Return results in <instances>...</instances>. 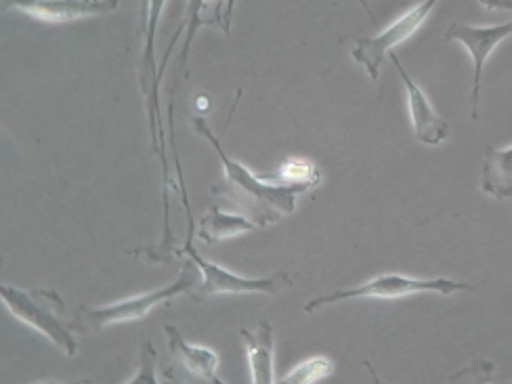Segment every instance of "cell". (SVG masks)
Instances as JSON below:
<instances>
[{
	"mask_svg": "<svg viewBox=\"0 0 512 384\" xmlns=\"http://www.w3.org/2000/svg\"><path fill=\"white\" fill-rule=\"evenodd\" d=\"M256 225L248 217L240 215V212H225L219 204L212 206L206 215L200 219L196 238L204 244H217L223 240H231L242 233L254 231Z\"/></svg>",
	"mask_w": 512,
	"mask_h": 384,
	"instance_id": "cell-14",
	"label": "cell"
},
{
	"mask_svg": "<svg viewBox=\"0 0 512 384\" xmlns=\"http://www.w3.org/2000/svg\"><path fill=\"white\" fill-rule=\"evenodd\" d=\"M437 3L439 0H422L420 5H416L408 13L401 15L395 24L384 28L380 34L370 36V38H359L351 51V57L368 72V76L372 80H378L384 57H387L397 45H401V42H405L412 34H416L420 30V26L426 19H429V15Z\"/></svg>",
	"mask_w": 512,
	"mask_h": 384,
	"instance_id": "cell-6",
	"label": "cell"
},
{
	"mask_svg": "<svg viewBox=\"0 0 512 384\" xmlns=\"http://www.w3.org/2000/svg\"><path fill=\"white\" fill-rule=\"evenodd\" d=\"M164 334L168 340V353L173 357V364L177 370L194 376L198 380H206L212 384H225L219 376V355L198 345H189L175 326H164Z\"/></svg>",
	"mask_w": 512,
	"mask_h": 384,
	"instance_id": "cell-12",
	"label": "cell"
},
{
	"mask_svg": "<svg viewBox=\"0 0 512 384\" xmlns=\"http://www.w3.org/2000/svg\"><path fill=\"white\" fill-rule=\"evenodd\" d=\"M166 0H149V21L145 32V49L141 61V91L147 105L149 116V135H152V149L154 154L160 156L162 166L168 168L166 162V141H164V126L160 116V80H158V66H156V32L160 26V17L164 11Z\"/></svg>",
	"mask_w": 512,
	"mask_h": 384,
	"instance_id": "cell-7",
	"label": "cell"
},
{
	"mask_svg": "<svg viewBox=\"0 0 512 384\" xmlns=\"http://www.w3.org/2000/svg\"><path fill=\"white\" fill-rule=\"evenodd\" d=\"M229 3H231V0H189L187 15H185V19H183V24H181L179 32L175 34V38L170 40V45H168V49H166V53H164L162 66H160V72H158V80H162V76H164L166 63H168V59H170V53H173L175 47H177V42H179V38H181L183 28H185V42H183L181 61H179V68H181L183 76H187L189 51H191V45H194L196 32H198L202 26L219 28L223 34H229L231 19H233V13H231V9H229Z\"/></svg>",
	"mask_w": 512,
	"mask_h": 384,
	"instance_id": "cell-8",
	"label": "cell"
},
{
	"mask_svg": "<svg viewBox=\"0 0 512 384\" xmlns=\"http://www.w3.org/2000/svg\"><path fill=\"white\" fill-rule=\"evenodd\" d=\"M3 305L21 324L30 326L68 357H74L80 349L74 338L72 322H66V301L57 290L47 288H15L9 284L0 286Z\"/></svg>",
	"mask_w": 512,
	"mask_h": 384,
	"instance_id": "cell-3",
	"label": "cell"
},
{
	"mask_svg": "<svg viewBox=\"0 0 512 384\" xmlns=\"http://www.w3.org/2000/svg\"><path fill=\"white\" fill-rule=\"evenodd\" d=\"M479 3L485 9H504V11H512V0H479Z\"/></svg>",
	"mask_w": 512,
	"mask_h": 384,
	"instance_id": "cell-20",
	"label": "cell"
},
{
	"mask_svg": "<svg viewBox=\"0 0 512 384\" xmlns=\"http://www.w3.org/2000/svg\"><path fill=\"white\" fill-rule=\"evenodd\" d=\"M334 372V364L328 357H309L303 364L292 368L288 376L282 378L286 384H298V382H319L328 378Z\"/></svg>",
	"mask_w": 512,
	"mask_h": 384,
	"instance_id": "cell-17",
	"label": "cell"
},
{
	"mask_svg": "<svg viewBox=\"0 0 512 384\" xmlns=\"http://www.w3.org/2000/svg\"><path fill=\"white\" fill-rule=\"evenodd\" d=\"M191 124H194L200 137L215 147L217 156L221 158L225 175L223 181L219 185H212L210 191L223 198L225 206H229L233 212H240V215L248 217L259 227L275 225L284 217L292 215L296 208V198L305 194L309 189L307 185L284 183L277 175L269 179L252 175L242 162L227 156L221 139L202 116L191 118Z\"/></svg>",
	"mask_w": 512,
	"mask_h": 384,
	"instance_id": "cell-1",
	"label": "cell"
},
{
	"mask_svg": "<svg viewBox=\"0 0 512 384\" xmlns=\"http://www.w3.org/2000/svg\"><path fill=\"white\" fill-rule=\"evenodd\" d=\"M391 61L395 63V68L405 84V93H408V108H410V118L414 126V137L424 143V145H441L447 137H450V124H447L433 108V103L426 97V93L418 87V84L410 78V74L405 72L401 66L399 57L391 51L389 53Z\"/></svg>",
	"mask_w": 512,
	"mask_h": 384,
	"instance_id": "cell-11",
	"label": "cell"
},
{
	"mask_svg": "<svg viewBox=\"0 0 512 384\" xmlns=\"http://www.w3.org/2000/svg\"><path fill=\"white\" fill-rule=\"evenodd\" d=\"M194 238L196 229H189L183 244V254L191 256L202 271V282L187 294L194 303H204L206 298L219 294H280L282 290L294 286L288 271H277L269 277H242L223 269L217 263H210L196 250Z\"/></svg>",
	"mask_w": 512,
	"mask_h": 384,
	"instance_id": "cell-5",
	"label": "cell"
},
{
	"mask_svg": "<svg viewBox=\"0 0 512 384\" xmlns=\"http://www.w3.org/2000/svg\"><path fill=\"white\" fill-rule=\"evenodd\" d=\"M357 3H359V5H361V7H364V9H366V11H368V15H370V17H372V21H374V24H376V17H374V13H372V9H370V7H368V3H366V0H357Z\"/></svg>",
	"mask_w": 512,
	"mask_h": 384,
	"instance_id": "cell-21",
	"label": "cell"
},
{
	"mask_svg": "<svg viewBox=\"0 0 512 384\" xmlns=\"http://www.w3.org/2000/svg\"><path fill=\"white\" fill-rule=\"evenodd\" d=\"M147 21H149V0H139V36H145L147 32Z\"/></svg>",
	"mask_w": 512,
	"mask_h": 384,
	"instance_id": "cell-19",
	"label": "cell"
},
{
	"mask_svg": "<svg viewBox=\"0 0 512 384\" xmlns=\"http://www.w3.org/2000/svg\"><path fill=\"white\" fill-rule=\"evenodd\" d=\"M246 345L250 380L254 384H273L275 378V334L269 322H259L256 330H240Z\"/></svg>",
	"mask_w": 512,
	"mask_h": 384,
	"instance_id": "cell-13",
	"label": "cell"
},
{
	"mask_svg": "<svg viewBox=\"0 0 512 384\" xmlns=\"http://www.w3.org/2000/svg\"><path fill=\"white\" fill-rule=\"evenodd\" d=\"M156 349L152 340H145L141 345V361H139V374H135L133 378H128L126 382H160V378L156 376Z\"/></svg>",
	"mask_w": 512,
	"mask_h": 384,
	"instance_id": "cell-18",
	"label": "cell"
},
{
	"mask_svg": "<svg viewBox=\"0 0 512 384\" xmlns=\"http://www.w3.org/2000/svg\"><path fill=\"white\" fill-rule=\"evenodd\" d=\"M277 177H280L284 183H292V185H307L309 189L319 185V179H322V175H319V170L313 162L305 160V158H288L280 173H277Z\"/></svg>",
	"mask_w": 512,
	"mask_h": 384,
	"instance_id": "cell-16",
	"label": "cell"
},
{
	"mask_svg": "<svg viewBox=\"0 0 512 384\" xmlns=\"http://www.w3.org/2000/svg\"><path fill=\"white\" fill-rule=\"evenodd\" d=\"M120 0H3L5 11H21L47 24H70L84 17L110 15Z\"/></svg>",
	"mask_w": 512,
	"mask_h": 384,
	"instance_id": "cell-10",
	"label": "cell"
},
{
	"mask_svg": "<svg viewBox=\"0 0 512 384\" xmlns=\"http://www.w3.org/2000/svg\"><path fill=\"white\" fill-rule=\"evenodd\" d=\"M481 189L500 202L512 198V147L496 149L489 145L485 149Z\"/></svg>",
	"mask_w": 512,
	"mask_h": 384,
	"instance_id": "cell-15",
	"label": "cell"
},
{
	"mask_svg": "<svg viewBox=\"0 0 512 384\" xmlns=\"http://www.w3.org/2000/svg\"><path fill=\"white\" fill-rule=\"evenodd\" d=\"M512 36V21H506L502 26L492 28H477V26H466V24H452L445 32V40H456L460 45L466 47L468 55L473 57L475 76H473V120H479V101H481V78L485 61L492 55V51L500 45L502 40Z\"/></svg>",
	"mask_w": 512,
	"mask_h": 384,
	"instance_id": "cell-9",
	"label": "cell"
},
{
	"mask_svg": "<svg viewBox=\"0 0 512 384\" xmlns=\"http://www.w3.org/2000/svg\"><path fill=\"white\" fill-rule=\"evenodd\" d=\"M200 282H202V271L198 263L189 256V261L183 263V271L179 273L177 282L154 292L126 298V301H120L114 305H103V307L80 305L74 311L72 328L78 334H99L105 328L116 326V324L141 322L149 311L156 309L158 305H168L173 298L181 294H189Z\"/></svg>",
	"mask_w": 512,
	"mask_h": 384,
	"instance_id": "cell-2",
	"label": "cell"
},
{
	"mask_svg": "<svg viewBox=\"0 0 512 384\" xmlns=\"http://www.w3.org/2000/svg\"><path fill=\"white\" fill-rule=\"evenodd\" d=\"M233 7H236V0H231V3H229V9H231V13H233Z\"/></svg>",
	"mask_w": 512,
	"mask_h": 384,
	"instance_id": "cell-22",
	"label": "cell"
},
{
	"mask_svg": "<svg viewBox=\"0 0 512 384\" xmlns=\"http://www.w3.org/2000/svg\"><path fill=\"white\" fill-rule=\"evenodd\" d=\"M477 286L445 280V277H435V280H418V277H405L399 273H382L368 284H361L357 288H340L330 294L317 296L313 301L303 305L305 313H317L324 307H330L334 303H345V301H357V298H382V301H395V298L422 294V292H435L450 296L456 292H473Z\"/></svg>",
	"mask_w": 512,
	"mask_h": 384,
	"instance_id": "cell-4",
	"label": "cell"
}]
</instances>
